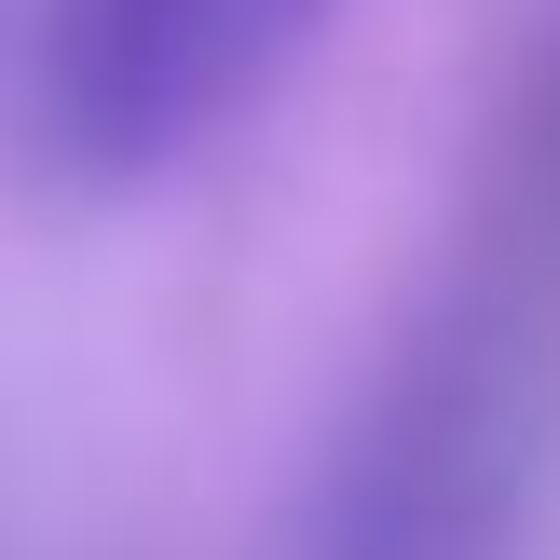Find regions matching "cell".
Instances as JSON below:
<instances>
[{
	"mask_svg": "<svg viewBox=\"0 0 560 560\" xmlns=\"http://www.w3.org/2000/svg\"><path fill=\"white\" fill-rule=\"evenodd\" d=\"M560 465V27L492 96L452 246L315 492V560H506Z\"/></svg>",
	"mask_w": 560,
	"mask_h": 560,
	"instance_id": "1",
	"label": "cell"
},
{
	"mask_svg": "<svg viewBox=\"0 0 560 560\" xmlns=\"http://www.w3.org/2000/svg\"><path fill=\"white\" fill-rule=\"evenodd\" d=\"M342 0H0V164L82 206L233 151Z\"/></svg>",
	"mask_w": 560,
	"mask_h": 560,
	"instance_id": "2",
	"label": "cell"
}]
</instances>
